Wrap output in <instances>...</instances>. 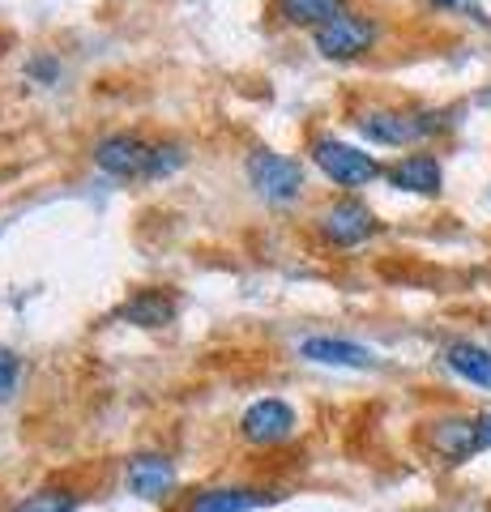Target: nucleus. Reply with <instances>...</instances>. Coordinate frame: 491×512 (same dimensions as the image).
<instances>
[{
	"label": "nucleus",
	"instance_id": "obj_1",
	"mask_svg": "<svg viewBox=\"0 0 491 512\" xmlns=\"http://www.w3.org/2000/svg\"><path fill=\"white\" fill-rule=\"evenodd\" d=\"M94 163L107 175H120V180H158V175L180 167V150L176 146H146L133 133H112L94 146Z\"/></svg>",
	"mask_w": 491,
	"mask_h": 512
},
{
	"label": "nucleus",
	"instance_id": "obj_2",
	"mask_svg": "<svg viewBox=\"0 0 491 512\" xmlns=\"http://www.w3.org/2000/svg\"><path fill=\"white\" fill-rule=\"evenodd\" d=\"M355 124L372 146H410V141H423V137H432V133L445 128L440 116H432V111H393V107L363 111Z\"/></svg>",
	"mask_w": 491,
	"mask_h": 512
},
{
	"label": "nucleus",
	"instance_id": "obj_3",
	"mask_svg": "<svg viewBox=\"0 0 491 512\" xmlns=\"http://www.w3.org/2000/svg\"><path fill=\"white\" fill-rule=\"evenodd\" d=\"M312 163L321 167L338 188H363V184H372V180L385 175L368 150L346 146V141H338V137H316L312 141Z\"/></svg>",
	"mask_w": 491,
	"mask_h": 512
},
{
	"label": "nucleus",
	"instance_id": "obj_4",
	"mask_svg": "<svg viewBox=\"0 0 491 512\" xmlns=\"http://www.w3.org/2000/svg\"><path fill=\"white\" fill-rule=\"evenodd\" d=\"M244 171H248V184L274 205L295 201L299 188H304V167L287 154H274V150H252Z\"/></svg>",
	"mask_w": 491,
	"mask_h": 512
},
{
	"label": "nucleus",
	"instance_id": "obj_5",
	"mask_svg": "<svg viewBox=\"0 0 491 512\" xmlns=\"http://www.w3.org/2000/svg\"><path fill=\"white\" fill-rule=\"evenodd\" d=\"M316 227H321V235H325L334 248H359L363 239L376 235V214H372L363 201L342 197V201H334V205H325L321 218H316Z\"/></svg>",
	"mask_w": 491,
	"mask_h": 512
},
{
	"label": "nucleus",
	"instance_id": "obj_6",
	"mask_svg": "<svg viewBox=\"0 0 491 512\" xmlns=\"http://www.w3.org/2000/svg\"><path fill=\"white\" fill-rule=\"evenodd\" d=\"M372 43H376V22L359 18V13H342V18L316 30V52L325 60H355L372 52Z\"/></svg>",
	"mask_w": 491,
	"mask_h": 512
},
{
	"label": "nucleus",
	"instance_id": "obj_7",
	"mask_svg": "<svg viewBox=\"0 0 491 512\" xmlns=\"http://www.w3.org/2000/svg\"><path fill=\"white\" fill-rule=\"evenodd\" d=\"M240 431L248 444H282L295 431V410L287 402H278V397H261V402H252L244 410Z\"/></svg>",
	"mask_w": 491,
	"mask_h": 512
},
{
	"label": "nucleus",
	"instance_id": "obj_8",
	"mask_svg": "<svg viewBox=\"0 0 491 512\" xmlns=\"http://www.w3.org/2000/svg\"><path fill=\"white\" fill-rule=\"evenodd\" d=\"M385 175H389L393 188L415 192V197H436V192L445 188V171H440V158L436 154H406Z\"/></svg>",
	"mask_w": 491,
	"mask_h": 512
},
{
	"label": "nucleus",
	"instance_id": "obj_9",
	"mask_svg": "<svg viewBox=\"0 0 491 512\" xmlns=\"http://www.w3.org/2000/svg\"><path fill=\"white\" fill-rule=\"evenodd\" d=\"M171 487H176V466H171L167 457H158V453H141L129 461V491L141 495V500H167Z\"/></svg>",
	"mask_w": 491,
	"mask_h": 512
},
{
	"label": "nucleus",
	"instance_id": "obj_10",
	"mask_svg": "<svg viewBox=\"0 0 491 512\" xmlns=\"http://www.w3.org/2000/svg\"><path fill=\"white\" fill-rule=\"evenodd\" d=\"M427 440H432V448L449 461V466H462V461H470L479 453L474 419H440V423H432V431H427Z\"/></svg>",
	"mask_w": 491,
	"mask_h": 512
},
{
	"label": "nucleus",
	"instance_id": "obj_11",
	"mask_svg": "<svg viewBox=\"0 0 491 512\" xmlns=\"http://www.w3.org/2000/svg\"><path fill=\"white\" fill-rule=\"evenodd\" d=\"M299 355L325 367H376V355L359 342H342V338H308L299 346Z\"/></svg>",
	"mask_w": 491,
	"mask_h": 512
},
{
	"label": "nucleus",
	"instance_id": "obj_12",
	"mask_svg": "<svg viewBox=\"0 0 491 512\" xmlns=\"http://www.w3.org/2000/svg\"><path fill=\"white\" fill-rule=\"evenodd\" d=\"M120 316L129 320V325H141V329H163L176 320V295L171 291H137L129 303L120 308Z\"/></svg>",
	"mask_w": 491,
	"mask_h": 512
},
{
	"label": "nucleus",
	"instance_id": "obj_13",
	"mask_svg": "<svg viewBox=\"0 0 491 512\" xmlns=\"http://www.w3.org/2000/svg\"><path fill=\"white\" fill-rule=\"evenodd\" d=\"M445 363L462 380H470L474 389L491 393V350L487 346H479V342H449L445 346Z\"/></svg>",
	"mask_w": 491,
	"mask_h": 512
},
{
	"label": "nucleus",
	"instance_id": "obj_14",
	"mask_svg": "<svg viewBox=\"0 0 491 512\" xmlns=\"http://www.w3.org/2000/svg\"><path fill=\"white\" fill-rule=\"evenodd\" d=\"M346 13V0H274V18L287 26H329Z\"/></svg>",
	"mask_w": 491,
	"mask_h": 512
},
{
	"label": "nucleus",
	"instance_id": "obj_15",
	"mask_svg": "<svg viewBox=\"0 0 491 512\" xmlns=\"http://www.w3.org/2000/svg\"><path fill=\"white\" fill-rule=\"evenodd\" d=\"M274 504V495L265 491H244V487H218V491H201L188 512H252Z\"/></svg>",
	"mask_w": 491,
	"mask_h": 512
},
{
	"label": "nucleus",
	"instance_id": "obj_16",
	"mask_svg": "<svg viewBox=\"0 0 491 512\" xmlns=\"http://www.w3.org/2000/svg\"><path fill=\"white\" fill-rule=\"evenodd\" d=\"M77 508V495L65 491V487H47V491H35L26 495L22 504H13L9 512H73Z\"/></svg>",
	"mask_w": 491,
	"mask_h": 512
},
{
	"label": "nucleus",
	"instance_id": "obj_17",
	"mask_svg": "<svg viewBox=\"0 0 491 512\" xmlns=\"http://www.w3.org/2000/svg\"><path fill=\"white\" fill-rule=\"evenodd\" d=\"M18 376H22L18 355L0 346V402H9V397H13V389H18Z\"/></svg>",
	"mask_w": 491,
	"mask_h": 512
},
{
	"label": "nucleus",
	"instance_id": "obj_18",
	"mask_svg": "<svg viewBox=\"0 0 491 512\" xmlns=\"http://www.w3.org/2000/svg\"><path fill=\"white\" fill-rule=\"evenodd\" d=\"M474 431H479V453L491 448V414H479V419H474Z\"/></svg>",
	"mask_w": 491,
	"mask_h": 512
},
{
	"label": "nucleus",
	"instance_id": "obj_19",
	"mask_svg": "<svg viewBox=\"0 0 491 512\" xmlns=\"http://www.w3.org/2000/svg\"><path fill=\"white\" fill-rule=\"evenodd\" d=\"M432 5H436V9H449V5H457V0H432Z\"/></svg>",
	"mask_w": 491,
	"mask_h": 512
}]
</instances>
